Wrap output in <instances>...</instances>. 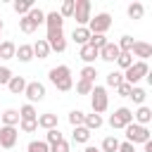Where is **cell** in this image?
<instances>
[{
	"instance_id": "obj_1",
	"label": "cell",
	"mask_w": 152,
	"mask_h": 152,
	"mask_svg": "<svg viewBox=\"0 0 152 152\" xmlns=\"http://www.w3.org/2000/svg\"><path fill=\"white\" fill-rule=\"evenodd\" d=\"M48 78H50V83L59 90V93H69L71 88H74V78H71V69L66 66V64H59V66H52L50 71H48Z\"/></svg>"
},
{
	"instance_id": "obj_2",
	"label": "cell",
	"mask_w": 152,
	"mask_h": 152,
	"mask_svg": "<svg viewBox=\"0 0 152 152\" xmlns=\"http://www.w3.org/2000/svg\"><path fill=\"white\" fill-rule=\"evenodd\" d=\"M124 131H126V142H131V145H138V142L145 145V142L152 138V133L147 131V126H140V124H135V121L128 124Z\"/></svg>"
},
{
	"instance_id": "obj_3",
	"label": "cell",
	"mask_w": 152,
	"mask_h": 152,
	"mask_svg": "<svg viewBox=\"0 0 152 152\" xmlns=\"http://www.w3.org/2000/svg\"><path fill=\"white\" fill-rule=\"evenodd\" d=\"M90 107L95 114H104L107 107H109V95H107V88L104 86H95L93 93H90Z\"/></svg>"
},
{
	"instance_id": "obj_4",
	"label": "cell",
	"mask_w": 152,
	"mask_h": 152,
	"mask_svg": "<svg viewBox=\"0 0 152 152\" xmlns=\"http://www.w3.org/2000/svg\"><path fill=\"white\" fill-rule=\"evenodd\" d=\"M109 26H112V14L109 12H97L88 21V31L90 33H100V36H104L109 31Z\"/></svg>"
},
{
	"instance_id": "obj_5",
	"label": "cell",
	"mask_w": 152,
	"mask_h": 152,
	"mask_svg": "<svg viewBox=\"0 0 152 152\" xmlns=\"http://www.w3.org/2000/svg\"><path fill=\"white\" fill-rule=\"evenodd\" d=\"M147 71H150L147 62H133V66H128L124 71V81L131 83V86H138V81H142L147 76Z\"/></svg>"
},
{
	"instance_id": "obj_6",
	"label": "cell",
	"mask_w": 152,
	"mask_h": 152,
	"mask_svg": "<svg viewBox=\"0 0 152 152\" xmlns=\"http://www.w3.org/2000/svg\"><path fill=\"white\" fill-rule=\"evenodd\" d=\"M128 124H133V109H128V107H119L109 116V126L112 128H126Z\"/></svg>"
},
{
	"instance_id": "obj_7",
	"label": "cell",
	"mask_w": 152,
	"mask_h": 152,
	"mask_svg": "<svg viewBox=\"0 0 152 152\" xmlns=\"http://www.w3.org/2000/svg\"><path fill=\"white\" fill-rule=\"evenodd\" d=\"M24 95H26L28 104H33V102H40V100H45V86H43L40 81H28V83H26V90H24Z\"/></svg>"
},
{
	"instance_id": "obj_8",
	"label": "cell",
	"mask_w": 152,
	"mask_h": 152,
	"mask_svg": "<svg viewBox=\"0 0 152 152\" xmlns=\"http://www.w3.org/2000/svg\"><path fill=\"white\" fill-rule=\"evenodd\" d=\"M45 40H48V45H50L52 52H64V50H66V38H64V31H62V28L48 31Z\"/></svg>"
},
{
	"instance_id": "obj_9",
	"label": "cell",
	"mask_w": 152,
	"mask_h": 152,
	"mask_svg": "<svg viewBox=\"0 0 152 152\" xmlns=\"http://www.w3.org/2000/svg\"><path fill=\"white\" fill-rule=\"evenodd\" d=\"M74 19H76L78 26H88V21H90V0H76Z\"/></svg>"
},
{
	"instance_id": "obj_10",
	"label": "cell",
	"mask_w": 152,
	"mask_h": 152,
	"mask_svg": "<svg viewBox=\"0 0 152 152\" xmlns=\"http://www.w3.org/2000/svg\"><path fill=\"white\" fill-rule=\"evenodd\" d=\"M17 138H19L17 126H0V145L5 150H12L17 145Z\"/></svg>"
},
{
	"instance_id": "obj_11",
	"label": "cell",
	"mask_w": 152,
	"mask_h": 152,
	"mask_svg": "<svg viewBox=\"0 0 152 152\" xmlns=\"http://www.w3.org/2000/svg\"><path fill=\"white\" fill-rule=\"evenodd\" d=\"M131 55H133V57H138V62H145V59H150V57H152V45H150V43H145V40H135V45H133Z\"/></svg>"
},
{
	"instance_id": "obj_12",
	"label": "cell",
	"mask_w": 152,
	"mask_h": 152,
	"mask_svg": "<svg viewBox=\"0 0 152 152\" xmlns=\"http://www.w3.org/2000/svg\"><path fill=\"white\" fill-rule=\"evenodd\" d=\"M119 55H121V50H119L116 43H107V45L100 50V59H104V62H116Z\"/></svg>"
},
{
	"instance_id": "obj_13",
	"label": "cell",
	"mask_w": 152,
	"mask_h": 152,
	"mask_svg": "<svg viewBox=\"0 0 152 152\" xmlns=\"http://www.w3.org/2000/svg\"><path fill=\"white\" fill-rule=\"evenodd\" d=\"M45 26H48V31H57V28H62L64 26V19H62V14L55 10V12H45Z\"/></svg>"
},
{
	"instance_id": "obj_14",
	"label": "cell",
	"mask_w": 152,
	"mask_h": 152,
	"mask_svg": "<svg viewBox=\"0 0 152 152\" xmlns=\"http://www.w3.org/2000/svg\"><path fill=\"white\" fill-rule=\"evenodd\" d=\"M71 40L76 43V45H88V40H90V31H88V26H76L74 31H71Z\"/></svg>"
},
{
	"instance_id": "obj_15",
	"label": "cell",
	"mask_w": 152,
	"mask_h": 152,
	"mask_svg": "<svg viewBox=\"0 0 152 152\" xmlns=\"http://www.w3.org/2000/svg\"><path fill=\"white\" fill-rule=\"evenodd\" d=\"M133 121H135V124H140V126H147V124L152 121V109H150V107H145V104H140V107L133 112Z\"/></svg>"
},
{
	"instance_id": "obj_16",
	"label": "cell",
	"mask_w": 152,
	"mask_h": 152,
	"mask_svg": "<svg viewBox=\"0 0 152 152\" xmlns=\"http://www.w3.org/2000/svg\"><path fill=\"white\" fill-rule=\"evenodd\" d=\"M26 78L24 76H12L10 78V83H7V88H10V93L12 95H24V90H26Z\"/></svg>"
},
{
	"instance_id": "obj_17",
	"label": "cell",
	"mask_w": 152,
	"mask_h": 152,
	"mask_svg": "<svg viewBox=\"0 0 152 152\" xmlns=\"http://www.w3.org/2000/svg\"><path fill=\"white\" fill-rule=\"evenodd\" d=\"M57 114H52V112H45V114H40L38 116V128H45V131H52V128H57Z\"/></svg>"
},
{
	"instance_id": "obj_18",
	"label": "cell",
	"mask_w": 152,
	"mask_h": 152,
	"mask_svg": "<svg viewBox=\"0 0 152 152\" xmlns=\"http://www.w3.org/2000/svg\"><path fill=\"white\" fill-rule=\"evenodd\" d=\"M50 52H52V50H50V45H48L45 38H38V40L33 43V57H38V59H48Z\"/></svg>"
},
{
	"instance_id": "obj_19",
	"label": "cell",
	"mask_w": 152,
	"mask_h": 152,
	"mask_svg": "<svg viewBox=\"0 0 152 152\" xmlns=\"http://www.w3.org/2000/svg\"><path fill=\"white\" fill-rule=\"evenodd\" d=\"M78 57H81V59L86 62V66H88V64H93V62L100 57V50H95L93 45H83V48L78 50Z\"/></svg>"
},
{
	"instance_id": "obj_20",
	"label": "cell",
	"mask_w": 152,
	"mask_h": 152,
	"mask_svg": "<svg viewBox=\"0 0 152 152\" xmlns=\"http://www.w3.org/2000/svg\"><path fill=\"white\" fill-rule=\"evenodd\" d=\"M33 7H36V5H33V0H14V2H12V10L19 14V19H21V17H26Z\"/></svg>"
},
{
	"instance_id": "obj_21",
	"label": "cell",
	"mask_w": 152,
	"mask_h": 152,
	"mask_svg": "<svg viewBox=\"0 0 152 152\" xmlns=\"http://www.w3.org/2000/svg\"><path fill=\"white\" fill-rule=\"evenodd\" d=\"M14 59H19V62H31L33 59V45H28V43H21L19 48H17V57Z\"/></svg>"
},
{
	"instance_id": "obj_22",
	"label": "cell",
	"mask_w": 152,
	"mask_h": 152,
	"mask_svg": "<svg viewBox=\"0 0 152 152\" xmlns=\"http://www.w3.org/2000/svg\"><path fill=\"white\" fill-rule=\"evenodd\" d=\"M19 119L21 121H38V112H36V107L33 104H21L19 107Z\"/></svg>"
},
{
	"instance_id": "obj_23",
	"label": "cell",
	"mask_w": 152,
	"mask_h": 152,
	"mask_svg": "<svg viewBox=\"0 0 152 152\" xmlns=\"http://www.w3.org/2000/svg\"><path fill=\"white\" fill-rule=\"evenodd\" d=\"M102 124H104L102 114H95V112H93V114H86V121H83V126H86V128H88L90 133H93V131H97V128H100Z\"/></svg>"
},
{
	"instance_id": "obj_24",
	"label": "cell",
	"mask_w": 152,
	"mask_h": 152,
	"mask_svg": "<svg viewBox=\"0 0 152 152\" xmlns=\"http://www.w3.org/2000/svg\"><path fill=\"white\" fill-rule=\"evenodd\" d=\"M17 57V45L12 40H2L0 43V59H14Z\"/></svg>"
},
{
	"instance_id": "obj_25",
	"label": "cell",
	"mask_w": 152,
	"mask_h": 152,
	"mask_svg": "<svg viewBox=\"0 0 152 152\" xmlns=\"http://www.w3.org/2000/svg\"><path fill=\"white\" fill-rule=\"evenodd\" d=\"M19 109H5L2 112V124L0 126H19Z\"/></svg>"
},
{
	"instance_id": "obj_26",
	"label": "cell",
	"mask_w": 152,
	"mask_h": 152,
	"mask_svg": "<svg viewBox=\"0 0 152 152\" xmlns=\"http://www.w3.org/2000/svg\"><path fill=\"white\" fill-rule=\"evenodd\" d=\"M126 14H128V19H142L145 17V5L142 2H131L126 7Z\"/></svg>"
},
{
	"instance_id": "obj_27",
	"label": "cell",
	"mask_w": 152,
	"mask_h": 152,
	"mask_svg": "<svg viewBox=\"0 0 152 152\" xmlns=\"http://www.w3.org/2000/svg\"><path fill=\"white\" fill-rule=\"evenodd\" d=\"M119 145H121V142H119L116 135H107V138L102 140L100 150H102V152H119Z\"/></svg>"
},
{
	"instance_id": "obj_28",
	"label": "cell",
	"mask_w": 152,
	"mask_h": 152,
	"mask_svg": "<svg viewBox=\"0 0 152 152\" xmlns=\"http://www.w3.org/2000/svg\"><path fill=\"white\" fill-rule=\"evenodd\" d=\"M121 83H124V71H116V69H114V71L107 74V86H109V88H119Z\"/></svg>"
},
{
	"instance_id": "obj_29",
	"label": "cell",
	"mask_w": 152,
	"mask_h": 152,
	"mask_svg": "<svg viewBox=\"0 0 152 152\" xmlns=\"http://www.w3.org/2000/svg\"><path fill=\"white\" fill-rule=\"evenodd\" d=\"M145 97H147V93H145V88H140V86H133V90H131V100H133V104H145Z\"/></svg>"
},
{
	"instance_id": "obj_30",
	"label": "cell",
	"mask_w": 152,
	"mask_h": 152,
	"mask_svg": "<svg viewBox=\"0 0 152 152\" xmlns=\"http://www.w3.org/2000/svg\"><path fill=\"white\" fill-rule=\"evenodd\" d=\"M36 28H38V26H36V21H33V19H31L28 14L19 19V31H24V33H33Z\"/></svg>"
},
{
	"instance_id": "obj_31",
	"label": "cell",
	"mask_w": 152,
	"mask_h": 152,
	"mask_svg": "<svg viewBox=\"0 0 152 152\" xmlns=\"http://www.w3.org/2000/svg\"><path fill=\"white\" fill-rule=\"evenodd\" d=\"M95 76H97L95 64H88V66H83V69H81V78H83V81H88V83H93V86H95Z\"/></svg>"
},
{
	"instance_id": "obj_32",
	"label": "cell",
	"mask_w": 152,
	"mask_h": 152,
	"mask_svg": "<svg viewBox=\"0 0 152 152\" xmlns=\"http://www.w3.org/2000/svg\"><path fill=\"white\" fill-rule=\"evenodd\" d=\"M83 121H86V112H81V109H71L69 112V124L76 128V126H83Z\"/></svg>"
},
{
	"instance_id": "obj_33",
	"label": "cell",
	"mask_w": 152,
	"mask_h": 152,
	"mask_svg": "<svg viewBox=\"0 0 152 152\" xmlns=\"http://www.w3.org/2000/svg\"><path fill=\"white\" fill-rule=\"evenodd\" d=\"M90 140V131L86 126H76L74 128V142H88Z\"/></svg>"
},
{
	"instance_id": "obj_34",
	"label": "cell",
	"mask_w": 152,
	"mask_h": 152,
	"mask_svg": "<svg viewBox=\"0 0 152 152\" xmlns=\"http://www.w3.org/2000/svg\"><path fill=\"white\" fill-rule=\"evenodd\" d=\"M26 152H50V145L45 140H31L26 145Z\"/></svg>"
},
{
	"instance_id": "obj_35",
	"label": "cell",
	"mask_w": 152,
	"mask_h": 152,
	"mask_svg": "<svg viewBox=\"0 0 152 152\" xmlns=\"http://www.w3.org/2000/svg\"><path fill=\"white\" fill-rule=\"evenodd\" d=\"M107 43H109V40H107V36H100V33H90V40H88V45H93L95 50H102Z\"/></svg>"
},
{
	"instance_id": "obj_36",
	"label": "cell",
	"mask_w": 152,
	"mask_h": 152,
	"mask_svg": "<svg viewBox=\"0 0 152 152\" xmlns=\"http://www.w3.org/2000/svg\"><path fill=\"white\" fill-rule=\"evenodd\" d=\"M74 10H76V0H64L62 7H59L62 19H64V17H74Z\"/></svg>"
},
{
	"instance_id": "obj_37",
	"label": "cell",
	"mask_w": 152,
	"mask_h": 152,
	"mask_svg": "<svg viewBox=\"0 0 152 152\" xmlns=\"http://www.w3.org/2000/svg\"><path fill=\"white\" fill-rule=\"evenodd\" d=\"M116 45H119V50H121V52H131V50H133V45H135V40H133V36H121Z\"/></svg>"
},
{
	"instance_id": "obj_38",
	"label": "cell",
	"mask_w": 152,
	"mask_h": 152,
	"mask_svg": "<svg viewBox=\"0 0 152 152\" xmlns=\"http://www.w3.org/2000/svg\"><path fill=\"white\" fill-rule=\"evenodd\" d=\"M116 64H119V69H128V66H133V55L131 52H121L119 55V59H116Z\"/></svg>"
},
{
	"instance_id": "obj_39",
	"label": "cell",
	"mask_w": 152,
	"mask_h": 152,
	"mask_svg": "<svg viewBox=\"0 0 152 152\" xmlns=\"http://www.w3.org/2000/svg\"><path fill=\"white\" fill-rule=\"evenodd\" d=\"M93 88H95V86H93V83H88V81H83V78H78V81H76V93H78V95H90V93H93Z\"/></svg>"
},
{
	"instance_id": "obj_40",
	"label": "cell",
	"mask_w": 152,
	"mask_h": 152,
	"mask_svg": "<svg viewBox=\"0 0 152 152\" xmlns=\"http://www.w3.org/2000/svg\"><path fill=\"white\" fill-rule=\"evenodd\" d=\"M64 140V135L59 133V128H52V131H48V135H45V142L48 145H57V142H62Z\"/></svg>"
},
{
	"instance_id": "obj_41",
	"label": "cell",
	"mask_w": 152,
	"mask_h": 152,
	"mask_svg": "<svg viewBox=\"0 0 152 152\" xmlns=\"http://www.w3.org/2000/svg\"><path fill=\"white\" fill-rule=\"evenodd\" d=\"M28 17L36 21V26H40V24H45V12L40 10V7H33L31 12H28Z\"/></svg>"
},
{
	"instance_id": "obj_42",
	"label": "cell",
	"mask_w": 152,
	"mask_h": 152,
	"mask_svg": "<svg viewBox=\"0 0 152 152\" xmlns=\"http://www.w3.org/2000/svg\"><path fill=\"white\" fill-rule=\"evenodd\" d=\"M12 76H14V74H12V69H10V66H2V64H0V86H7Z\"/></svg>"
},
{
	"instance_id": "obj_43",
	"label": "cell",
	"mask_w": 152,
	"mask_h": 152,
	"mask_svg": "<svg viewBox=\"0 0 152 152\" xmlns=\"http://www.w3.org/2000/svg\"><path fill=\"white\" fill-rule=\"evenodd\" d=\"M19 128H21V133H33V131H38V121H19Z\"/></svg>"
},
{
	"instance_id": "obj_44",
	"label": "cell",
	"mask_w": 152,
	"mask_h": 152,
	"mask_svg": "<svg viewBox=\"0 0 152 152\" xmlns=\"http://www.w3.org/2000/svg\"><path fill=\"white\" fill-rule=\"evenodd\" d=\"M131 90H133V86H131V83H126V81H124V83H121V86L116 88L119 97H131Z\"/></svg>"
},
{
	"instance_id": "obj_45",
	"label": "cell",
	"mask_w": 152,
	"mask_h": 152,
	"mask_svg": "<svg viewBox=\"0 0 152 152\" xmlns=\"http://www.w3.org/2000/svg\"><path fill=\"white\" fill-rule=\"evenodd\" d=\"M50 152H69V142L62 140V142H57V145H50Z\"/></svg>"
},
{
	"instance_id": "obj_46",
	"label": "cell",
	"mask_w": 152,
	"mask_h": 152,
	"mask_svg": "<svg viewBox=\"0 0 152 152\" xmlns=\"http://www.w3.org/2000/svg\"><path fill=\"white\" fill-rule=\"evenodd\" d=\"M119 152H138V150H135V145H131V142H121V145H119Z\"/></svg>"
},
{
	"instance_id": "obj_47",
	"label": "cell",
	"mask_w": 152,
	"mask_h": 152,
	"mask_svg": "<svg viewBox=\"0 0 152 152\" xmlns=\"http://www.w3.org/2000/svg\"><path fill=\"white\" fill-rule=\"evenodd\" d=\"M83 152H102V150H100V147H95V145H88Z\"/></svg>"
},
{
	"instance_id": "obj_48",
	"label": "cell",
	"mask_w": 152,
	"mask_h": 152,
	"mask_svg": "<svg viewBox=\"0 0 152 152\" xmlns=\"http://www.w3.org/2000/svg\"><path fill=\"white\" fill-rule=\"evenodd\" d=\"M145 81H147V86H150V88H152V69H150V71H147V76H145Z\"/></svg>"
},
{
	"instance_id": "obj_49",
	"label": "cell",
	"mask_w": 152,
	"mask_h": 152,
	"mask_svg": "<svg viewBox=\"0 0 152 152\" xmlns=\"http://www.w3.org/2000/svg\"><path fill=\"white\" fill-rule=\"evenodd\" d=\"M145 152H152V138H150V140L145 142Z\"/></svg>"
},
{
	"instance_id": "obj_50",
	"label": "cell",
	"mask_w": 152,
	"mask_h": 152,
	"mask_svg": "<svg viewBox=\"0 0 152 152\" xmlns=\"http://www.w3.org/2000/svg\"><path fill=\"white\" fill-rule=\"evenodd\" d=\"M2 28H5V21H2V19H0V33H2Z\"/></svg>"
},
{
	"instance_id": "obj_51",
	"label": "cell",
	"mask_w": 152,
	"mask_h": 152,
	"mask_svg": "<svg viewBox=\"0 0 152 152\" xmlns=\"http://www.w3.org/2000/svg\"><path fill=\"white\" fill-rule=\"evenodd\" d=\"M0 124H2V114H0Z\"/></svg>"
}]
</instances>
